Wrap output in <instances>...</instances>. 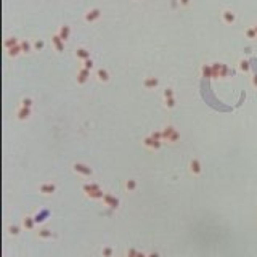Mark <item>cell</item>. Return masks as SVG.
Segmentation results:
<instances>
[{
	"label": "cell",
	"mask_w": 257,
	"mask_h": 257,
	"mask_svg": "<svg viewBox=\"0 0 257 257\" xmlns=\"http://www.w3.org/2000/svg\"><path fill=\"white\" fill-rule=\"evenodd\" d=\"M82 190H84V193H85L89 198H92V199H103V198H105V193L101 191V188H100L96 183L84 185Z\"/></svg>",
	"instance_id": "1"
},
{
	"label": "cell",
	"mask_w": 257,
	"mask_h": 257,
	"mask_svg": "<svg viewBox=\"0 0 257 257\" xmlns=\"http://www.w3.org/2000/svg\"><path fill=\"white\" fill-rule=\"evenodd\" d=\"M162 138H164V140H167V142H172V143H174V142L178 140V133H177V130H175L174 127L169 125V127H166V128L162 130Z\"/></svg>",
	"instance_id": "2"
},
{
	"label": "cell",
	"mask_w": 257,
	"mask_h": 257,
	"mask_svg": "<svg viewBox=\"0 0 257 257\" xmlns=\"http://www.w3.org/2000/svg\"><path fill=\"white\" fill-rule=\"evenodd\" d=\"M73 167H74V172L80 174V175H84V177H90L92 174H93V171H92L89 166H85V164H82V162H76Z\"/></svg>",
	"instance_id": "3"
},
{
	"label": "cell",
	"mask_w": 257,
	"mask_h": 257,
	"mask_svg": "<svg viewBox=\"0 0 257 257\" xmlns=\"http://www.w3.org/2000/svg\"><path fill=\"white\" fill-rule=\"evenodd\" d=\"M101 16V11L98 8H93V10H89V11L85 13V21H89V23H92V21H95V19H98Z\"/></svg>",
	"instance_id": "4"
},
{
	"label": "cell",
	"mask_w": 257,
	"mask_h": 257,
	"mask_svg": "<svg viewBox=\"0 0 257 257\" xmlns=\"http://www.w3.org/2000/svg\"><path fill=\"white\" fill-rule=\"evenodd\" d=\"M143 145L148 146V148H153V150H159V148H161V142H159V140H154L153 137H148V138L143 140Z\"/></svg>",
	"instance_id": "5"
},
{
	"label": "cell",
	"mask_w": 257,
	"mask_h": 257,
	"mask_svg": "<svg viewBox=\"0 0 257 257\" xmlns=\"http://www.w3.org/2000/svg\"><path fill=\"white\" fill-rule=\"evenodd\" d=\"M39 191L42 194H51V193L56 191V187L53 183H44V185H40V187H39Z\"/></svg>",
	"instance_id": "6"
},
{
	"label": "cell",
	"mask_w": 257,
	"mask_h": 257,
	"mask_svg": "<svg viewBox=\"0 0 257 257\" xmlns=\"http://www.w3.org/2000/svg\"><path fill=\"white\" fill-rule=\"evenodd\" d=\"M190 172H191L193 175H199V174H201V164H199L198 159H191V161H190Z\"/></svg>",
	"instance_id": "7"
},
{
	"label": "cell",
	"mask_w": 257,
	"mask_h": 257,
	"mask_svg": "<svg viewBox=\"0 0 257 257\" xmlns=\"http://www.w3.org/2000/svg\"><path fill=\"white\" fill-rule=\"evenodd\" d=\"M103 203L106 206H109V207H117L119 206V199L111 196V194H105V198H103Z\"/></svg>",
	"instance_id": "8"
},
{
	"label": "cell",
	"mask_w": 257,
	"mask_h": 257,
	"mask_svg": "<svg viewBox=\"0 0 257 257\" xmlns=\"http://www.w3.org/2000/svg\"><path fill=\"white\" fill-rule=\"evenodd\" d=\"M222 19L227 24H231V23H235V19H236V16H235V13L233 11H230V10H225V11L222 13Z\"/></svg>",
	"instance_id": "9"
},
{
	"label": "cell",
	"mask_w": 257,
	"mask_h": 257,
	"mask_svg": "<svg viewBox=\"0 0 257 257\" xmlns=\"http://www.w3.org/2000/svg\"><path fill=\"white\" fill-rule=\"evenodd\" d=\"M51 42L55 44V47H56V50L58 51H63L64 50V40L60 37V35H53L51 37Z\"/></svg>",
	"instance_id": "10"
},
{
	"label": "cell",
	"mask_w": 257,
	"mask_h": 257,
	"mask_svg": "<svg viewBox=\"0 0 257 257\" xmlns=\"http://www.w3.org/2000/svg\"><path fill=\"white\" fill-rule=\"evenodd\" d=\"M89 76H90V71L85 69V68H82L79 71V74H77V82H79V84H84V82L89 79Z\"/></svg>",
	"instance_id": "11"
},
{
	"label": "cell",
	"mask_w": 257,
	"mask_h": 257,
	"mask_svg": "<svg viewBox=\"0 0 257 257\" xmlns=\"http://www.w3.org/2000/svg\"><path fill=\"white\" fill-rule=\"evenodd\" d=\"M158 79L156 77H146L145 82H143V85H145V89H154V87H158Z\"/></svg>",
	"instance_id": "12"
},
{
	"label": "cell",
	"mask_w": 257,
	"mask_h": 257,
	"mask_svg": "<svg viewBox=\"0 0 257 257\" xmlns=\"http://www.w3.org/2000/svg\"><path fill=\"white\" fill-rule=\"evenodd\" d=\"M76 56L85 61V60L90 58V51L87 50V48H77V50H76Z\"/></svg>",
	"instance_id": "13"
},
{
	"label": "cell",
	"mask_w": 257,
	"mask_h": 257,
	"mask_svg": "<svg viewBox=\"0 0 257 257\" xmlns=\"http://www.w3.org/2000/svg\"><path fill=\"white\" fill-rule=\"evenodd\" d=\"M96 79H98L100 82H108L109 80V74H108L106 69H98L96 71Z\"/></svg>",
	"instance_id": "14"
},
{
	"label": "cell",
	"mask_w": 257,
	"mask_h": 257,
	"mask_svg": "<svg viewBox=\"0 0 257 257\" xmlns=\"http://www.w3.org/2000/svg\"><path fill=\"white\" fill-rule=\"evenodd\" d=\"M69 34H71V28H69V26H61V29H60V34H58V35L64 40V42L69 39Z\"/></svg>",
	"instance_id": "15"
},
{
	"label": "cell",
	"mask_w": 257,
	"mask_h": 257,
	"mask_svg": "<svg viewBox=\"0 0 257 257\" xmlns=\"http://www.w3.org/2000/svg\"><path fill=\"white\" fill-rule=\"evenodd\" d=\"M31 116V108H21V109L18 111V119H21V121H24V119H28V117Z\"/></svg>",
	"instance_id": "16"
},
{
	"label": "cell",
	"mask_w": 257,
	"mask_h": 257,
	"mask_svg": "<svg viewBox=\"0 0 257 257\" xmlns=\"http://www.w3.org/2000/svg\"><path fill=\"white\" fill-rule=\"evenodd\" d=\"M34 223H35L34 217H26V219L23 220V225H24V228H28V230H32V228H34Z\"/></svg>",
	"instance_id": "17"
},
{
	"label": "cell",
	"mask_w": 257,
	"mask_h": 257,
	"mask_svg": "<svg viewBox=\"0 0 257 257\" xmlns=\"http://www.w3.org/2000/svg\"><path fill=\"white\" fill-rule=\"evenodd\" d=\"M203 76L204 77H212V66H210V64H204L203 66Z\"/></svg>",
	"instance_id": "18"
},
{
	"label": "cell",
	"mask_w": 257,
	"mask_h": 257,
	"mask_svg": "<svg viewBox=\"0 0 257 257\" xmlns=\"http://www.w3.org/2000/svg\"><path fill=\"white\" fill-rule=\"evenodd\" d=\"M220 68H222L220 63H214L212 64V77H220Z\"/></svg>",
	"instance_id": "19"
},
{
	"label": "cell",
	"mask_w": 257,
	"mask_h": 257,
	"mask_svg": "<svg viewBox=\"0 0 257 257\" xmlns=\"http://www.w3.org/2000/svg\"><path fill=\"white\" fill-rule=\"evenodd\" d=\"M239 69H241V71H244V73H248V71L251 69L249 61H248V60H241V61H239Z\"/></svg>",
	"instance_id": "20"
},
{
	"label": "cell",
	"mask_w": 257,
	"mask_h": 257,
	"mask_svg": "<svg viewBox=\"0 0 257 257\" xmlns=\"http://www.w3.org/2000/svg\"><path fill=\"white\" fill-rule=\"evenodd\" d=\"M16 45H18V40L15 39V37H11V39H8L7 42H5V47H7L8 50H10V48H13V47H16Z\"/></svg>",
	"instance_id": "21"
},
{
	"label": "cell",
	"mask_w": 257,
	"mask_h": 257,
	"mask_svg": "<svg viewBox=\"0 0 257 257\" xmlns=\"http://www.w3.org/2000/svg\"><path fill=\"white\" fill-rule=\"evenodd\" d=\"M135 188H137V182H135V180H127V182H125V190L133 191Z\"/></svg>",
	"instance_id": "22"
},
{
	"label": "cell",
	"mask_w": 257,
	"mask_h": 257,
	"mask_svg": "<svg viewBox=\"0 0 257 257\" xmlns=\"http://www.w3.org/2000/svg\"><path fill=\"white\" fill-rule=\"evenodd\" d=\"M39 238H51V231L50 230H47V228H44V230H39Z\"/></svg>",
	"instance_id": "23"
},
{
	"label": "cell",
	"mask_w": 257,
	"mask_h": 257,
	"mask_svg": "<svg viewBox=\"0 0 257 257\" xmlns=\"http://www.w3.org/2000/svg\"><path fill=\"white\" fill-rule=\"evenodd\" d=\"M19 45H21L23 53H29V51H31V42H28V40H24V42H21Z\"/></svg>",
	"instance_id": "24"
},
{
	"label": "cell",
	"mask_w": 257,
	"mask_h": 257,
	"mask_svg": "<svg viewBox=\"0 0 257 257\" xmlns=\"http://www.w3.org/2000/svg\"><path fill=\"white\" fill-rule=\"evenodd\" d=\"M246 37H248V39H255V37H257V32H255V29H254V28H249V29H246Z\"/></svg>",
	"instance_id": "25"
},
{
	"label": "cell",
	"mask_w": 257,
	"mask_h": 257,
	"mask_svg": "<svg viewBox=\"0 0 257 257\" xmlns=\"http://www.w3.org/2000/svg\"><path fill=\"white\" fill-rule=\"evenodd\" d=\"M19 51H23V50H21V45H16V47H13V48L8 50V55H10V56H16Z\"/></svg>",
	"instance_id": "26"
},
{
	"label": "cell",
	"mask_w": 257,
	"mask_h": 257,
	"mask_svg": "<svg viewBox=\"0 0 257 257\" xmlns=\"http://www.w3.org/2000/svg\"><path fill=\"white\" fill-rule=\"evenodd\" d=\"M230 73V69H228V66H225V64H222V68H220V77H225Z\"/></svg>",
	"instance_id": "27"
},
{
	"label": "cell",
	"mask_w": 257,
	"mask_h": 257,
	"mask_svg": "<svg viewBox=\"0 0 257 257\" xmlns=\"http://www.w3.org/2000/svg\"><path fill=\"white\" fill-rule=\"evenodd\" d=\"M84 68L90 71L92 68H93V61H92L90 58H89V60H85V61H84Z\"/></svg>",
	"instance_id": "28"
},
{
	"label": "cell",
	"mask_w": 257,
	"mask_h": 257,
	"mask_svg": "<svg viewBox=\"0 0 257 257\" xmlns=\"http://www.w3.org/2000/svg\"><path fill=\"white\" fill-rule=\"evenodd\" d=\"M103 257H112V249L111 248H105L103 249Z\"/></svg>",
	"instance_id": "29"
},
{
	"label": "cell",
	"mask_w": 257,
	"mask_h": 257,
	"mask_svg": "<svg viewBox=\"0 0 257 257\" xmlns=\"http://www.w3.org/2000/svg\"><path fill=\"white\" fill-rule=\"evenodd\" d=\"M151 137L154 138V140H159V142H161V140H162V132H153Z\"/></svg>",
	"instance_id": "30"
},
{
	"label": "cell",
	"mask_w": 257,
	"mask_h": 257,
	"mask_svg": "<svg viewBox=\"0 0 257 257\" xmlns=\"http://www.w3.org/2000/svg\"><path fill=\"white\" fill-rule=\"evenodd\" d=\"M137 254H138V251L133 249V248H130L127 251V257H137Z\"/></svg>",
	"instance_id": "31"
},
{
	"label": "cell",
	"mask_w": 257,
	"mask_h": 257,
	"mask_svg": "<svg viewBox=\"0 0 257 257\" xmlns=\"http://www.w3.org/2000/svg\"><path fill=\"white\" fill-rule=\"evenodd\" d=\"M166 106L167 108H174L175 106V100L174 98H166Z\"/></svg>",
	"instance_id": "32"
},
{
	"label": "cell",
	"mask_w": 257,
	"mask_h": 257,
	"mask_svg": "<svg viewBox=\"0 0 257 257\" xmlns=\"http://www.w3.org/2000/svg\"><path fill=\"white\" fill-rule=\"evenodd\" d=\"M172 95H174L172 89H166V90H164V98H172Z\"/></svg>",
	"instance_id": "33"
},
{
	"label": "cell",
	"mask_w": 257,
	"mask_h": 257,
	"mask_svg": "<svg viewBox=\"0 0 257 257\" xmlns=\"http://www.w3.org/2000/svg\"><path fill=\"white\" fill-rule=\"evenodd\" d=\"M10 235L18 236V235H19V228H18V227H10Z\"/></svg>",
	"instance_id": "34"
},
{
	"label": "cell",
	"mask_w": 257,
	"mask_h": 257,
	"mask_svg": "<svg viewBox=\"0 0 257 257\" xmlns=\"http://www.w3.org/2000/svg\"><path fill=\"white\" fill-rule=\"evenodd\" d=\"M34 48H35V50L44 48V42H42V40H35V42H34Z\"/></svg>",
	"instance_id": "35"
},
{
	"label": "cell",
	"mask_w": 257,
	"mask_h": 257,
	"mask_svg": "<svg viewBox=\"0 0 257 257\" xmlns=\"http://www.w3.org/2000/svg\"><path fill=\"white\" fill-rule=\"evenodd\" d=\"M23 106L24 108H31V106H32V100H31V98H24L23 100Z\"/></svg>",
	"instance_id": "36"
},
{
	"label": "cell",
	"mask_w": 257,
	"mask_h": 257,
	"mask_svg": "<svg viewBox=\"0 0 257 257\" xmlns=\"http://www.w3.org/2000/svg\"><path fill=\"white\" fill-rule=\"evenodd\" d=\"M137 257H148V254H145V252H138Z\"/></svg>",
	"instance_id": "37"
},
{
	"label": "cell",
	"mask_w": 257,
	"mask_h": 257,
	"mask_svg": "<svg viewBox=\"0 0 257 257\" xmlns=\"http://www.w3.org/2000/svg\"><path fill=\"white\" fill-rule=\"evenodd\" d=\"M148 257H159V254L158 252H151V254H148Z\"/></svg>",
	"instance_id": "38"
},
{
	"label": "cell",
	"mask_w": 257,
	"mask_h": 257,
	"mask_svg": "<svg viewBox=\"0 0 257 257\" xmlns=\"http://www.w3.org/2000/svg\"><path fill=\"white\" fill-rule=\"evenodd\" d=\"M252 84L257 87V76H254V77H252Z\"/></svg>",
	"instance_id": "39"
},
{
	"label": "cell",
	"mask_w": 257,
	"mask_h": 257,
	"mask_svg": "<svg viewBox=\"0 0 257 257\" xmlns=\"http://www.w3.org/2000/svg\"><path fill=\"white\" fill-rule=\"evenodd\" d=\"M188 2L190 0H182V5H188Z\"/></svg>",
	"instance_id": "40"
},
{
	"label": "cell",
	"mask_w": 257,
	"mask_h": 257,
	"mask_svg": "<svg viewBox=\"0 0 257 257\" xmlns=\"http://www.w3.org/2000/svg\"><path fill=\"white\" fill-rule=\"evenodd\" d=\"M254 29H255V32H257V24H255V26H254Z\"/></svg>",
	"instance_id": "41"
}]
</instances>
